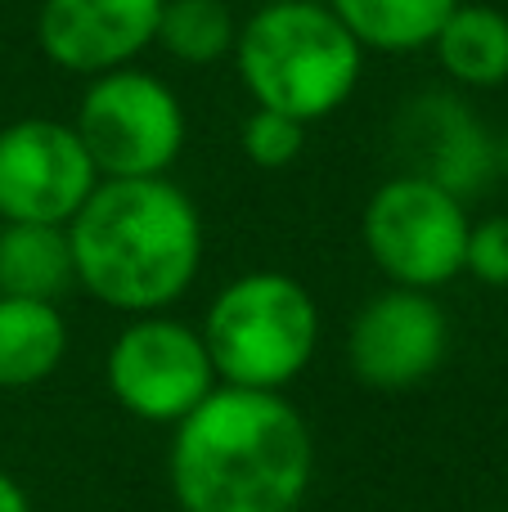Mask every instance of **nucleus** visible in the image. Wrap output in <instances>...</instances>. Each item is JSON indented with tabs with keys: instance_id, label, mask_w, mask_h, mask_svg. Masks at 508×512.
I'll use <instances>...</instances> for the list:
<instances>
[{
	"instance_id": "ddd939ff",
	"label": "nucleus",
	"mask_w": 508,
	"mask_h": 512,
	"mask_svg": "<svg viewBox=\"0 0 508 512\" xmlns=\"http://www.w3.org/2000/svg\"><path fill=\"white\" fill-rule=\"evenodd\" d=\"M68 230L54 225H0V297L50 301L72 288Z\"/></svg>"
},
{
	"instance_id": "a211bd4d",
	"label": "nucleus",
	"mask_w": 508,
	"mask_h": 512,
	"mask_svg": "<svg viewBox=\"0 0 508 512\" xmlns=\"http://www.w3.org/2000/svg\"><path fill=\"white\" fill-rule=\"evenodd\" d=\"M464 270H473L486 288H508V216H486L473 225Z\"/></svg>"
},
{
	"instance_id": "4468645a",
	"label": "nucleus",
	"mask_w": 508,
	"mask_h": 512,
	"mask_svg": "<svg viewBox=\"0 0 508 512\" xmlns=\"http://www.w3.org/2000/svg\"><path fill=\"white\" fill-rule=\"evenodd\" d=\"M365 50H423L437 41L459 0H324Z\"/></svg>"
},
{
	"instance_id": "20e7f679",
	"label": "nucleus",
	"mask_w": 508,
	"mask_h": 512,
	"mask_svg": "<svg viewBox=\"0 0 508 512\" xmlns=\"http://www.w3.org/2000/svg\"><path fill=\"white\" fill-rule=\"evenodd\" d=\"M320 310L284 270H252L216 292L203 324L216 382L239 391H279L311 364Z\"/></svg>"
},
{
	"instance_id": "423d86ee",
	"label": "nucleus",
	"mask_w": 508,
	"mask_h": 512,
	"mask_svg": "<svg viewBox=\"0 0 508 512\" xmlns=\"http://www.w3.org/2000/svg\"><path fill=\"white\" fill-rule=\"evenodd\" d=\"M365 248L374 265L410 292H432L464 270L468 221L464 203L419 176H392L365 207Z\"/></svg>"
},
{
	"instance_id": "2eb2a0df",
	"label": "nucleus",
	"mask_w": 508,
	"mask_h": 512,
	"mask_svg": "<svg viewBox=\"0 0 508 512\" xmlns=\"http://www.w3.org/2000/svg\"><path fill=\"white\" fill-rule=\"evenodd\" d=\"M437 59L464 86L508 81V14L495 5H459L437 32Z\"/></svg>"
},
{
	"instance_id": "6ab92c4d",
	"label": "nucleus",
	"mask_w": 508,
	"mask_h": 512,
	"mask_svg": "<svg viewBox=\"0 0 508 512\" xmlns=\"http://www.w3.org/2000/svg\"><path fill=\"white\" fill-rule=\"evenodd\" d=\"M0 512H32V499L9 472H0Z\"/></svg>"
},
{
	"instance_id": "f8f14e48",
	"label": "nucleus",
	"mask_w": 508,
	"mask_h": 512,
	"mask_svg": "<svg viewBox=\"0 0 508 512\" xmlns=\"http://www.w3.org/2000/svg\"><path fill=\"white\" fill-rule=\"evenodd\" d=\"M68 351V324L50 301L0 297V391L45 382Z\"/></svg>"
},
{
	"instance_id": "7ed1b4c3",
	"label": "nucleus",
	"mask_w": 508,
	"mask_h": 512,
	"mask_svg": "<svg viewBox=\"0 0 508 512\" xmlns=\"http://www.w3.org/2000/svg\"><path fill=\"white\" fill-rule=\"evenodd\" d=\"M234 63L257 108L320 122L356 95L365 45L324 0H270L234 36Z\"/></svg>"
},
{
	"instance_id": "f257e3e1",
	"label": "nucleus",
	"mask_w": 508,
	"mask_h": 512,
	"mask_svg": "<svg viewBox=\"0 0 508 512\" xmlns=\"http://www.w3.org/2000/svg\"><path fill=\"white\" fill-rule=\"evenodd\" d=\"M167 477L180 512H297L315 477L311 427L279 391L216 387L176 423Z\"/></svg>"
},
{
	"instance_id": "aec40b11",
	"label": "nucleus",
	"mask_w": 508,
	"mask_h": 512,
	"mask_svg": "<svg viewBox=\"0 0 508 512\" xmlns=\"http://www.w3.org/2000/svg\"><path fill=\"white\" fill-rule=\"evenodd\" d=\"M495 167H504V171H508V140L500 144V149H495Z\"/></svg>"
},
{
	"instance_id": "f3484780",
	"label": "nucleus",
	"mask_w": 508,
	"mask_h": 512,
	"mask_svg": "<svg viewBox=\"0 0 508 512\" xmlns=\"http://www.w3.org/2000/svg\"><path fill=\"white\" fill-rule=\"evenodd\" d=\"M239 144H243V158L261 171H284L302 158L306 149V126L293 122L284 113H270V108H252L248 122L239 131Z\"/></svg>"
},
{
	"instance_id": "6e6552de",
	"label": "nucleus",
	"mask_w": 508,
	"mask_h": 512,
	"mask_svg": "<svg viewBox=\"0 0 508 512\" xmlns=\"http://www.w3.org/2000/svg\"><path fill=\"white\" fill-rule=\"evenodd\" d=\"M99 171L77 131L54 117L0 126V221L68 230L95 194Z\"/></svg>"
},
{
	"instance_id": "dca6fc26",
	"label": "nucleus",
	"mask_w": 508,
	"mask_h": 512,
	"mask_svg": "<svg viewBox=\"0 0 508 512\" xmlns=\"http://www.w3.org/2000/svg\"><path fill=\"white\" fill-rule=\"evenodd\" d=\"M234 14L225 0H162L158 45L189 68H207L234 50Z\"/></svg>"
},
{
	"instance_id": "39448f33",
	"label": "nucleus",
	"mask_w": 508,
	"mask_h": 512,
	"mask_svg": "<svg viewBox=\"0 0 508 512\" xmlns=\"http://www.w3.org/2000/svg\"><path fill=\"white\" fill-rule=\"evenodd\" d=\"M72 131L104 180H158L185 149V108L162 77L117 68L90 81Z\"/></svg>"
},
{
	"instance_id": "9b49d317",
	"label": "nucleus",
	"mask_w": 508,
	"mask_h": 512,
	"mask_svg": "<svg viewBox=\"0 0 508 512\" xmlns=\"http://www.w3.org/2000/svg\"><path fill=\"white\" fill-rule=\"evenodd\" d=\"M396 140H401V153L410 158L405 176L428 180V185L455 194L459 203L468 194H477L495 171V144L486 135L482 117L468 104H459L455 95H441V90L419 95L405 108Z\"/></svg>"
},
{
	"instance_id": "f03ea898",
	"label": "nucleus",
	"mask_w": 508,
	"mask_h": 512,
	"mask_svg": "<svg viewBox=\"0 0 508 512\" xmlns=\"http://www.w3.org/2000/svg\"><path fill=\"white\" fill-rule=\"evenodd\" d=\"M77 283L113 310L153 315L194 283L203 221L194 198L167 176L99 180L68 225Z\"/></svg>"
},
{
	"instance_id": "1a4fd4ad",
	"label": "nucleus",
	"mask_w": 508,
	"mask_h": 512,
	"mask_svg": "<svg viewBox=\"0 0 508 512\" xmlns=\"http://www.w3.org/2000/svg\"><path fill=\"white\" fill-rule=\"evenodd\" d=\"M446 342V310L432 301V292L387 288L351 319L347 364L356 382L374 391H410L441 369Z\"/></svg>"
},
{
	"instance_id": "9d476101",
	"label": "nucleus",
	"mask_w": 508,
	"mask_h": 512,
	"mask_svg": "<svg viewBox=\"0 0 508 512\" xmlns=\"http://www.w3.org/2000/svg\"><path fill=\"white\" fill-rule=\"evenodd\" d=\"M162 0H41L36 41L63 72L104 77L158 41Z\"/></svg>"
},
{
	"instance_id": "0eeeda50",
	"label": "nucleus",
	"mask_w": 508,
	"mask_h": 512,
	"mask_svg": "<svg viewBox=\"0 0 508 512\" xmlns=\"http://www.w3.org/2000/svg\"><path fill=\"white\" fill-rule=\"evenodd\" d=\"M108 391L140 423H185L216 391L203 333L167 315H140L113 337Z\"/></svg>"
}]
</instances>
